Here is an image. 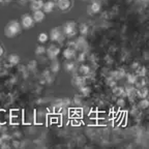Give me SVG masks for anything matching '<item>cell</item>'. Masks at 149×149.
Segmentation results:
<instances>
[{
  "label": "cell",
  "mask_w": 149,
  "mask_h": 149,
  "mask_svg": "<svg viewBox=\"0 0 149 149\" xmlns=\"http://www.w3.org/2000/svg\"><path fill=\"white\" fill-rule=\"evenodd\" d=\"M76 85H77V86H80V87L83 86L84 85V79L83 78H81V77L76 78Z\"/></svg>",
  "instance_id": "cell-14"
},
{
  "label": "cell",
  "mask_w": 149,
  "mask_h": 149,
  "mask_svg": "<svg viewBox=\"0 0 149 149\" xmlns=\"http://www.w3.org/2000/svg\"><path fill=\"white\" fill-rule=\"evenodd\" d=\"M76 30H77V26L74 22H68L63 26V32L68 36H72L76 34Z\"/></svg>",
  "instance_id": "cell-2"
},
{
  "label": "cell",
  "mask_w": 149,
  "mask_h": 149,
  "mask_svg": "<svg viewBox=\"0 0 149 149\" xmlns=\"http://www.w3.org/2000/svg\"><path fill=\"white\" fill-rule=\"evenodd\" d=\"M140 105L142 106L143 108H147V106H148V102H147L146 98H144L143 100H141V104Z\"/></svg>",
  "instance_id": "cell-19"
},
{
  "label": "cell",
  "mask_w": 149,
  "mask_h": 149,
  "mask_svg": "<svg viewBox=\"0 0 149 149\" xmlns=\"http://www.w3.org/2000/svg\"><path fill=\"white\" fill-rule=\"evenodd\" d=\"M49 40V35L47 34V33H45V32H42L40 35H38V40H40V42H46L47 40Z\"/></svg>",
  "instance_id": "cell-13"
},
{
  "label": "cell",
  "mask_w": 149,
  "mask_h": 149,
  "mask_svg": "<svg viewBox=\"0 0 149 149\" xmlns=\"http://www.w3.org/2000/svg\"><path fill=\"white\" fill-rule=\"evenodd\" d=\"M58 53H59V49L57 47L52 46L51 48H49V50H48V54H49V56L51 58H55L56 56L58 55Z\"/></svg>",
  "instance_id": "cell-7"
},
{
  "label": "cell",
  "mask_w": 149,
  "mask_h": 149,
  "mask_svg": "<svg viewBox=\"0 0 149 149\" xmlns=\"http://www.w3.org/2000/svg\"><path fill=\"white\" fill-rule=\"evenodd\" d=\"M57 4L61 10H66L70 7V0H58Z\"/></svg>",
  "instance_id": "cell-5"
},
{
  "label": "cell",
  "mask_w": 149,
  "mask_h": 149,
  "mask_svg": "<svg viewBox=\"0 0 149 149\" xmlns=\"http://www.w3.org/2000/svg\"><path fill=\"white\" fill-rule=\"evenodd\" d=\"M32 18H33V20H34L35 22H40L45 19V13L42 12L40 9H38V10H35L34 15H33Z\"/></svg>",
  "instance_id": "cell-6"
},
{
  "label": "cell",
  "mask_w": 149,
  "mask_h": 149,
  "mask_svg": "<svg viewBox=\"0 0 149 149\" xmlns=\"http://www.w3.org/2000/svg\"><path fill=\"white\" fill-rule=\"evenodd\" d=\"M100 5L98 4L97 2H94L92 3V4L90 5V7H89V13H91V14H96V13L100 12Z\"/></svg>",
  "instance_id": "cell-9"
},
{
  "label": "cell",
  "mask_w": 149,
  "mask_h": 149,
  "mask_svg": "<svg viewBox=\"0 0 149 149\" xmlns=\"http://www.w3.org/2000/svg\"><path fill=\"white\" fill-rule=\"evenodd\" d=\"M50 37L54 42H58V40H60L62 38V34H61L60 30H59L58 28H54L53 30L51 31V33H50Z\"/></svg>",
  "instance_id": "cell-4"
},
{
  "label": "cell",
  "mask_w": 149,
  "mask_h": 149,
  "mask_svg": "<svg viewBox=\"0 0 149 149\" xmlns=\"http://www.w3.org/2000/svg\"><path fill=\"white\" fill-rule=\"evenodd\" d=\"M74 68V64H72V63H68V64H65V70H72Z\"/></svg>",
  "instance_id": "cell-17"
},
{
  "label": "cell",
  "mask_w": 149,
  "mask_h": 149,
  "mask_svg": "<svg viewBox=\"0 0 149 149\" xmlns=\"http://www.w3.org/2000/svg\"><path fill=\"white\" fill-rule=\"evenodd\" d=\"M42 6V1H37V0H34L32 2V4H31V8L33 9V10H38V9H40Z\"/></svg>",
  "instance_id": "cell-12"
},
{
  "label": "cell",
  "mask_w": 149,
  "mask_h": 149,
  "mask_svg": "<svg viewBox=\"0 0 149 149\" xmlns=\"http://www.w3.org/2000/svg\"><path fill=\"white\" fill-rule=\"evenodd\" d=\"M54 6H55V4H54L53 1H47V2L42 5V7H44V10L46 13L52 12V10L54 9Z\"/></svg>",
  "instance_id": "cell-8"
},
{
  "label": "cell",
  "mask_w": 149,
  "mask_h": 149,
  "mask_svg": "<svg viewBox=\"0 0 149 149\" xmlns=\"http://www.w3.org/2000/svg\"><path fill=\"white\" fill-rule=\"evenodd\" d=\"M8 61L10 64L15 65L17 64V63H19V61H20V58H19L18 55H15V54H12V55H9L8 57Z\"/></svg>",
  "instance_id": "cell-10"
},
{
  "label": "cell",
  "mask_w": 149,
  "mask_h": 149,
  "mask_svg": "<svg viewBox=\"0 0 149 149\" xmlns=\"http://www.w3.org/2000/svg\"><path fill=\"white\" fill-rule=\"evenodd\" d=\"M33 25H34V20H33L32 16L28 14L23 15V17H22V26L24 28H26V29H28V28L32 27Z\"/></svg>",
  "instance_id": "cell-3"
},
{
  "label": "cell",
  "mask_w": 149,
  "mask_h": 149,
  "mask_svg": "<svg viewBox=\"0 0 149 149\" xmlns=\"http://www.w3.org/2000/svg\"><path fill=\"white\" fill-rule=\"evenodd\" d=\"M45 48L44 47H37V49H36V54H38V55H40V54H44L45 53Z\"/></svg>",
  "instance_id": "cell-16"
},
{
  "label": "cell",
  "mask_w": 149,
  "mask_h": 149,
  "mask_svg": "<svg viewBox=\"0 0 149 149\" xmlns=\"http://www.w3.org/2000/svg\"><path fill=\"white\" fill-rule=\"evenodd\" d=\"M128 82H130V84L132 83H136V82H137V79H136V77L135 76H133V74H130V76H128Z\"/></svg>",
  "instance_id": "cell-18"
},
{
  "label": "cell",
  "mask_w": 149,
  "mask_h": 149,
  "mask_svg": "<svg viewBox=\"0 0 149 149\" xmlns=\"http://www.w3.org/2000/svg\"><path fill=\"white\" fill-rule=\"evenodd\" d=\"M80 70H81V72H83L84 74H86L89 72V68L88 66H86V65H82L81 68H80Z\"/></svg>",
  "instance_id": "cell-15"
},
{
  "label": "cell",
  "mask_w": 149,
  "mask_h": 149,
  "mask_svg": "<svg viewBox=\"0 0 149 149\" xmlns=\"http://www.w3.org/2000/svg\"><path fill=\"white\" fill-rule=\"evenodd\" d=\"M4 31L7 37H14L21 31V26L17 21H12L6 25Z\"/></svg>",
  "instance_id": "cell-1"
},
{
  "label": "cell",
  "mask_w": 149,
  "mask_h": 149,
  "mask_svg": "<svg viewBox=\"0 0 149 149\" xmlns=\"http://www.w3.org/2000/svg\"><path fill=\"white\" fill-rule=\"evenodd\" d=\"M64 56H65V58H68V59H72V57L74 56V50L72 49V48H68V49H66L64 51Z\"/></svg>",
  "instance_id": "cell-11"
},
{
  "label": "cell",
  "mask_w": 149,
  "mask_h": 149,
  "mask_svg": "<svg viewBox=\"0 0 149 149\" xmlns=\"http://www.w3.org/2000/svg\"><path fill=\"white\" fill-rule=\"evenodd\" d=\"M52 70H53L54 72H57V70H59V63H57V62L54 63L53 66H52Z\"/></svg>",
  "instance_id": "cell-20"
},
{
  "label": "cell",
  "mask_w": 149,
  "mask_h": 149,
  "mask_svg": "<svg viewBox=\"0 0 149 149\" xmlns=\"http://www.w3.org/2000/svg\"><path fill=\"white\" fill-rule=\"evenodd\" d=\"M80 31H81L82 33H86L87 32V26L86 25H82L81 27H80Z\"/></svg>",
  "instance_id": "cell-21"
}]
</instances>
